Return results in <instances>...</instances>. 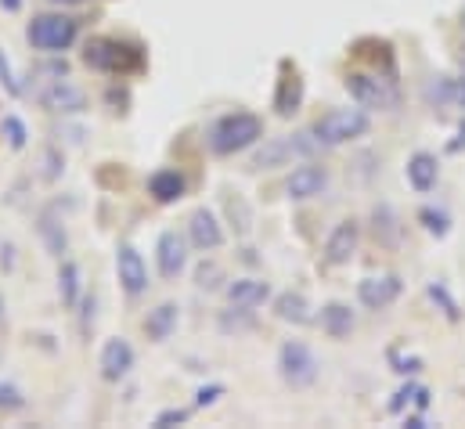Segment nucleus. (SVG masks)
<instances>
[{
	"label": "nucleus",
	"instance_id": "1",
	"mask_svg": "<svg viewBox=\"0 0 465 429\" xmlns=\"http://www.w3.org/2000/svg\"><path fill=\"white\" fill-rule=\"evenodd\" d=\"M260 134H263V123H260L252 112H232V115H224V119L213 123V130H210V148H213L217 155H234V152L256 145Z\"/></svg>",
	"mask_w": 465,
	"mask_h": 429
},
{
	"label": "nucleus",
	"instance_id": "2",
	"mask_svg": "<svg viewBox=\"0 0 465 429\" xmlns=\"http://www.w3.org/2000/svg\"><path fill=\"white\" fill-rule=\"evenodd\" d=\"M84 62L91 69H98V73H137L144 65V55L137 47L123 44V40L102 36V40H91L84 47Z\"/></svg>",
	"mask_w": 465,
	"mask_h": 429
},
{
	"label": "nucleus",
	"instance_id": "3",
	"mask_svg": "<svg viewBox=\"0 0 465 429\" xmlns=\"http://www.w3.org/2000/svg\"><path fill=\"white\" fill-rule=\"evenodd\" d=\"M76 18H65V15H36L25 29V40L36 47V51H47V55H58L65 47L76 44Z\"/></svg>",
	"mask_w": 465,
	"mask_h": 429
},
{
	"label": "nucleus",
	"instance_id": "4",
	"mask_svg": "<svg viewBox=\"0 0 465 429\" xmlns=\"http://www.w3.org/2000/svg\"><path fill=\"white\" fill-rule=\"evenodd\" d=\"M278 372H282V379H285L292 390H307V386L318 383L322 364H318V357H314V350H311L307 343L289 339V343H282V350H278Z\"/></svg>",
	"mask_w": 465,
	"mask_h": 429
},
{
	"label": "nucleus",
	"instance_id": "5",
	"mask_svg": "<svg viewBox=\"0 0 465 429\" xmlns=\"http://www.w3.org/2000/svg\"><path fill=\"white\" fill-rule=\"evenodd\" d=\"M368 134V115L364 108H332L325 112L318 123H314V137L329 148L336 145H347V141H357Z\"/></svg>",
	"mask_w": 465,
	"mask_h": 429
},
{
	"label": "nucleus",
	"instance_id": "6",
	"mask_svg": "<svg viewBox=\"0 0 465 429\" xmlns=\"http://www.w3.org/2000/svg\"><path fill=\"white\" fill-rule=\"evenodd\" d=\"M318 148H322V141L314 137V130H311V134H292V137H274V141H267V145L256 152L252 166H256V170H274V166H285L289 159L314 155Z\"/></svg>",
	"mask_w": 465,
	"mask_h": 429
},
{
	"label": "nucleus",
	"instance_id": "7",
	"mask_svg": "<svg viewBox=\"0 0 465 429\" xmlns=\"http://www.w3.org/2000/svg\"><path fill=\"white\" fill-rule=\"evenodd\" d=\"M347 91L361 108H379V112H386V108L397 105V91H393L386 80L368 76V73H350Z\"/></svg>",
	"mask_w": 465,
	"mask_h": 429
},
{
	"label": "nucleus",
	"instance_id": "8",
	"mask_svg": "<svg viewBox=\"0 0 465 429\" xmlns=\"http://www.w3.org/2000/svg\"><path fill=\"white\" fill-rule=\"evenodd\" d=\"M155 260H159V274L163 278H177L188 267V242L177 231H163L159 245H155Z\"/></svg>",
	"mask_w": 465,
	"mask_h": 429
},
{
	"label": "nucleus",
	"instance_id": "9",
	"mask_svg": "<svg viewBox=\"0 0 465 429\" xmlns=\"http://www.w3.org/2000/svg\"><path fill=\"white\" fill-rule=\"evenodd\" d=\"M401 278L397 274H382V278H364L357 285V300L368 307V311H386L397 296H401Z\"/></svg>",
	"mask_w": 465,
	"mask_h": 429
},
{
	"label": "nucleus",
	"instance_id": "10",
	"mask_svg": "<svg viewBox=\"0 0 465 429\" xmlns=\"http://www.w3.org/2000/svg\"><path fill=\"white\" fill-rule=\"evenodd\" d=\"M116 274L130 296H141V293L148 289V267H144V260H141V253H137L134 245H119Z\"/></svg>",
	"mask_w": 465,
	"mask_h": 429
},
{
	"label": "nucleus",
	"instance_id": "11",
	"mask_svg": "<svg viewBox=\"0 0 465 429\" xmlns=\"http://www.w3.org/2000/svg\"><path fill=\"white\" fill-rule=\"evenodd\" d=\"M329 188V170L325 166H314V163H307V166H300V170H292V177L285 181V192H289V199H314V195H322Z\"/></svg>",
	"mask_w": 465,
	"mask_h": 429
},
{
	"label": "nucleus",
	"instance_id": "12",
	"mask_svg": "<svg viewBox=\"0 0 465 429\" xmlns=\"http://www.w3.org/2000/svg\"><path fill=\"white\" fill-rule=\"evenodd\" d=\"M357 242H361V227H357V220H343L332 234H329V242H325V260L329 264H350L353 260V253H357Z\"/></svg>",
	"mask_w": 465,
	"mask_h": 429
},
{
	"label": "nucleus",
	"instance_id": "13",
	"mask_svg": "<svg viewBox=\"0 0 465 429\" xmlns=\"http://www.w3.org/2000/svg\"><path fill=\"white\" fill-rule=\"evenodd\" d=\"M40 105L51 112H84L87 108V95L65 80H51L47 91H40Z\"/></svg>",
	"mask_w": 465,
	"mask_h": 429
},
{
	"label": "nucleus",
	"instance_id": "14",
	"mask_svg": "<svg viewBox=\"0 0 465 429\" xmlns=\"http://www.w3.org/2000/svg\"><path fill=\"white\" fill-rule=\"evenodd\" d=\"M102 375L109 379V383H119L130 368H134V346L126 343V339H109L105 346H102Z\"/></svg>",
	"mask_w": 465,
	"mask_h": 429
},
{
	"label": "nucleus",
	"instance_id": "15",
	"mask_svg": "<svg viewBox=\"0 0 465 429\" xmlns=\"http://www.w3.org/2000/svg\"><path fill=\"white\" fill-rule=\"evenodd\" d=\"M188 234H192V245L195 249H221V242H224V231H221V224H217V216L210 214V210H195L192 220H188Z\"/></svg>",
	"mask_w": 465,
	"mask_h": 429
},
{
	"label": "nucleus",
	"instance_id": "16",
	"mask_svg": "<svg viewBox=\"0 0 465 429\" xmlns=\"http://www.w3.org/2000/svg\"><path fill=\"white\" fill-rule=\"evenodd\" d=\"M300 105H303V80H300L296 69L289 73V65H282V80H278V95H274V112L278 115H292V112H300Z\"/></svg>",
	"mask_w": 465,
	"mask_h": 429
},
{
	"label": "nucleus",
	"instance_id": "17",
	"mask_svg": "<svg viewBox=\"0 0 465 429\" xmlns=\"http://www.w3.org/2000/svg\"><path fill=\"white\" fill-rule=\"evenodd\" d=\"M267 296H271V285L260 282V278H238V282L228 285V300H232L234 311H252V307H260Z\"/></svg>",
	"mask_w": 465,
	"mask_h": 429
},
{
	"label": "nucleus",
	"instance_id": "18",
	"mask_svg": "<svg viewBox=\"0 0 465 429\" xmlns=\"http://www.w3.org/2000/svg\"><path fill=\"white\" fill-rule=\"evenodd\" d=\"M437 177H440V163H437V155H430V152H415V155L408 159V181H411L415 192H433Z\"/></svg>",
	"mask_w": 465,
	"mask_h": 429
},
{
	"label": "nucleus",
	"instance_id": "19",
	"mask_svg": "<svg viewBox=\"0 0 465 429\" xmlns=\"http://www.w3.org/2000/svg\"><path fill=\"white\" fill-rule=\"evenodd\" d=\"M184 192H188V185L177 170H155L148 177V195L155 203H177V199H184Z\"/></svg>",
	"mask_w": 465,
	"mask_h": 429
},
{
	"label": "nucleus",
	"instance_id": "20",
	"mask_svg": "<svg viewBox=\"0 0 465 429\" xmlns=\"http://www.w3.org/2000/svg\"><path fill=\"white\" fill-rule=\"evenodd\" d=\"M274 314H278L282 322H292V324L314 322V307H311V300H307L303 293H282V296L274 300Z\"/></svg>",
	"mask_w": 465,
	"mask_h": 429
},
{
	"label": "nucleus",
	"instance_id": "21",
	"mask_svg": "<svg viewBox=\"0 0 465 429\" xmlns=\"http://www.w3.org/2000/svg\"><path fill=\"white\" fill-rule=\"evenodd\" d=\"M177 304H159L148 318H144V332H148V339H155V343H163V339H170L173 335V328H177Z\"/></svg>",
	"mask_w": 465,
	"mask_h": 429
},
{
	"label": "nucleus",
	"instance_id": "22",
	"mask_svg": "<svg viewBox=\"0 0 465 429\" xmlns=\"http://www.w3.org/2000/svg\"><path fill=\"white\" fill-rule=\"evenodd\" d=\"M322 328H325L332 339H347L350 332H353V311H350L347 304H329V307L322 311Z\"/></svg>",
	"mask_w": 465,
	"mask_h": 429
},
{
	"label": "nucleus",
	"instance_id": "23",
	"mask_svg": "<svg viewBox=\"0 0 465 429\" xmlns=\"http://www.w3.org/2000/svg\"><path fill=\"white\" fill-rule=\"evenodd\" d=\"M40 238L47 242V249H51L54 256L65 253V227L58 224L54 210H44V214H40Z\"/></svg>",
	"mask_w": 465,
	"mask_h": 429
},
{
	"label": "nucleus",
	"instance_id": "24",
	"mask_svg": "<svg viewBox=\"0 0 465 429\" xmlns=\"http://www.w3.org/2000/svg\"><path fill=\"white\" fill-rule=\"evenodd\" d=\"M58 289H62V304H65V307H76V300H80V267H76L73 260L62 264V271H58Z\"/></svg>",
	"mask_w": 465,
	"mask_h": 429
},
{
	"label": "nucleus",
	"instance_id": "25",
	"mask_svg": "<svg viewBox=\"0 0 465 429\" xmlns=\"http://www.w3.org/2000/svg\"><path fill=\"white\" fill-rule=\"evenodd\" d=\"M371 220H375V238H382V242H397V216H393V210L390 206H379L375 214H371Z\"/></svg>",
	"mask_w": 465,
	"mask_h": 429
},
{
	"label": "nucleus",
	"instance_id": "26",
	"mask_svg": "<svg viewBox=\"0 0 465 429\" xmlns=\"http://www.w3.org/2000/svg\"><path fill=\"white\" fill-rule=\"evenodd\" d=\"M426 98H430V105H451V102H455V80H448V76L430 80Z\"/></svg>",
	"mask_w": 465,
	"mask_h": 429
},
{
	"label": "nucleus",
	"instance_id": "27",
	"mask_svg": "<svg viewBox=\"0 0 465 429\" xmlns=\"http://www.w3.org/2000/svg\"><path fill=\"white\" fill-rule=\"evenodd\" d=\"M4 137H7V145L18 152V148H25V123L18 119V115H4Z\"/></svg>",
	"mask_w": 465,
	"mask_h": 429
},
{
	"label": "nucleus",
	"instance_id": "28",
	"mask_svg": "<svg viewBox=\"0 0 465 429\" xmlns=\"http://www.w3.org/2000/svg\"><path fill=\"white\" fill-rule=\"evenodd\" d=\"M224 203H228V214H232L234 227H238V234H245V231L252 227V214H249V206H245V203H242L238 195H234V199H232V195H228Z\"/></svg>",
	"mask_w": 465,
	"mask_h": 429
},
{
	"label": "nucleus",
	"instance_id": "29",
	"mask_svg": "<svg viewBox=\"0 0 465 429\" xmlns=\"http://www.w3.org/2000/svg\"><path fill=\"white\" fill-rule=\"evenodd\" d=\"M22 404H25L22 390H18V386H11V383H0V415H11V412H18Z\"/></svg>",
	"mask_w": 465,
	"mask_h": 429
},
{
	"label": "nucleus",
	"instance_id": "30",
	"mask_svg": "<svg viewBox=\"0 0 465 429\" xmlns=\"http://www.w3.org/2000/svg\"><path fill=\"white\" fill-rule=\"evenodd\" d=\"M419 220H422V224H426V231H430V234H437V238H444V234H448V224H451L448 214H440V210H422Z\"/></svg>",
	"mask_w": 465,
	"mask_h": 429
},
{
	"label": "nucleus",
	"instance_id": "31",
	"mask_svg": "<svg viewBox=\"0 0 465 429\" xmlns=\"http://www.w3.org/2000/svg\"><path fill=\"white\" fill-rule=\"evenodd\" d=\"M0 84H4V91H7L11 98H22V84L15 80V73H11L7 58H4V51H0Z\"/></svg>",
	"mask_w": 465,
	"mask_h": 429
},
{
	"label": "nucleus",
	"instance_id": "32",
	"mask_svg": "<svg viewBox=\"0 0 465 429\" xmlns=\"http://www.w3.org/2000/svg\"><path fill=\"white\" fill-rule=\"evenodd\" d=\"M188 423V408H166L155 415V429H166V426H181Z\"/></svg>",
	"mask_w": 465,
	"mask_h": 429
},
{
	"label": "nucleus",
	"instance_id": "33",
	"mask_svg": "<svg viewBox=\"0 0 465 429\" xmlns=\"http://www.w3.org/2000/svg\"><path fill=\"white\" fill-rule=\"evenodd\" d=\"M195 278H199V285H203V289H217V285H221L217 278H224V274H221V267H217V264H203V267L195 271Z\"/></svg>",
	"mask_w": 465,
	"mask_h": 429
},
{
	"label": "nucleus",
	"instance_id": "34",
	"mask_svg": "<svg viewBox=\"0 0 465 429\" xmlns=\"http://www.w3.org/2000/svg\"><path fill=\"white\" fill-rule=\"evenodd\" d=\"M430 296H433V300H440V304L448 307V318H459V307H455V304L448 300V293H444L440 285H430Z\"/></svg>",
	"mask_w": 465,
	"mask_h": 429
},
{
	"label": "nucleus",
	"instance_id": "35",
	"mask_svg": "<svg viewBox=\"0 0 465 429\" xmlns=\"http://www.w3.org/2000/svg\"><path fill=\"white\" fill-rule=\"evenodd\" d=\"M221 394H224V386H210V390H199V404H213Z\"/></svg>",
	"mask_w": 465,
	"mask_h": 429
},
{
	"label": "nucleus",
	"instance_id": "36",
	"mask_svg": "<svg viewBox=\"0 0 465 429\" xmlns=\"http://www.w3.org/2000/svg\"><path fill=\"white\" fill-rule=\"evenodd\" d=\"M0 4H4L7 11H18V4H22V0H0Z\"/></svg>",
	"mask_w": 465,
	"mask_h": 429
},
{
	"label": "nucleus",
	"instance_id": "37",
	"mask_svg": "<svg viewBox=\"0 0 465 429\" xmlns=\"http://www.w3.org/2000/svg\"><path fill=\"white\" fill-rule=\"evenodd\" d=\"M54 4H80V0H54Z\"/></svg>",
	"mask_w": 465,
	"mask_h": 429
}]
</instances>
